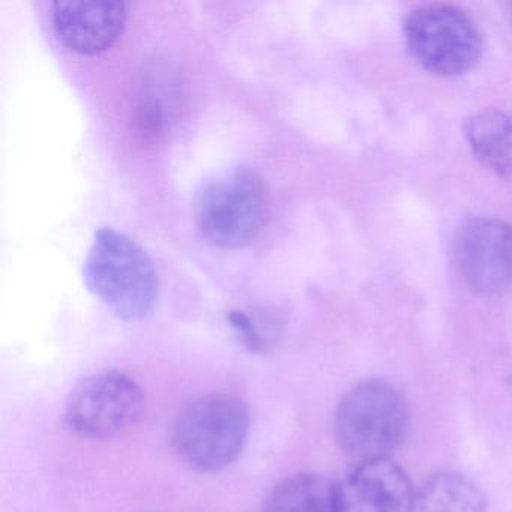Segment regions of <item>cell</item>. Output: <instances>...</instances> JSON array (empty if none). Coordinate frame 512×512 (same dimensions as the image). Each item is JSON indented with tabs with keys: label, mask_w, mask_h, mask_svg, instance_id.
Listing matches in <instances>:
<instances>
[{
	"label": "cell",
	"mask_w": 512,
	"mask_h": 512,
	"mask_svg": "<svg viewBox=\"0 0 512 512\" xmlns=\"http://www.w3.org/2000/svg\"><path fill=\"white\" fill-rule=\"evenodd\" d=\"M88 289L119 319L136 322L148 316L158 292L149 254L113 227H101L83 263Z\"/></svg>",
	"instance_id": "cell-1"
},
{
	"label": "cell",
	"mask_w": 512,
	"mask_h": 512,
	"mask_svg": "<svg viewBox=\"0 0 512 512\" xmlns=\"http://www.w3.org/2000/svg\"><path fill=\"white\" fill-rule=\"evenodd\" d=\"M250 424V410L241 398L203 395L187 404L176 418L173 448L194 469L220 470L241 454Z\"/></svg>",
	"instance_id": "cell-2"
},
{
	"label": "cell",
	"mask_w": 512,
	"mask_h": 512,
	"mask_svg": "<svg viewBox=\"0 0 512 512\" xmlns=\"http://www.w3.org/2000/svg\"><path fill=\"white\" fill-rule=\"evenodd\" d=\"M265 217V187L248 167L218 173L200 187L194 199L197 227L215 247H245L259 235Z\"/></svg>",
	"instance_id": "cell-3"
},
{
	"label": "cell",
	"mask_w": 512,
	"mask_h": 512,
	"mask_svg": "<svg viewBox=\"0 0 512 512\" xmlns=\"http://www.w3.org/2000/svg\"><path fill=\"white\" fill-rule=\"evenodd\" d=\"M409 428L403 397L385 383L368 382L350 391L338 407L335 430L341 448L361 461L394 451Z\"/></svg>",
	"instance_id": "cell-4"
},
{
	"label": "cell",
	"mask_w": 512,
	"mask_h": 512,
	"mask_svg": "<svg viewBox=\"0 0 512 512\" xmlns=\"http://www.w3.org/2000/svg\"><path fill=\"white\" fill-rule=\"evenodd\" d=\"M407 49L424 70L458 76L472 70L482 55V38L473 20L451 5H427L407 17Z\"/></svg>",
	"instance_id": "cell-5"
},
{
	"label": "cell",
	"mask_w": 512,
	"mask_h": 512,
	"mask_svg": "<svg viewBox=\"0 0 512 512\" xmlns=\"http://www.w3.org/2000/svg\"><path fill=\"white\" fill-rule=\"evenodd\" d=\"M145 407V391L133 377L121 371H104L74 386L64 416L68 428L79 436L106 440L139 424Z\"/></svg>",
	"instance_id": "cell-6"
},
{
	"label": "cell",
	"mask_w": 512,
	"mask_h": 512,
	"mask_svg": "<svg viewBox=\"0 0 512 512\" xmlns=\"http://www.w3.org/2000/svg\"><path fill=\"white\" fill-rule=\"evenodd\" d=\"M455 257L464 280L481 293L512 289V226L493 218L466 221L455 236Z\"/></svg>",
	"instance_id": "cell-7"
},
{
	"label": "cell",
	"mask_w": 512,
	"mask_h": 512,
	"mask_svg": "<svg viewBox=\"0 0 512 512\" xmlns=\"http://www.w3.org/2000/svg\"><path fill=\"white\" fill-rule=\"evenodd\" d=\"M415 490L388 458L359 463L334 485V512H413Z\"/></svg>",
	"instance_id": "cell-8"
},
{
	"label": "cell",
	"mask_w": 512,
	"mask_h": 512,
	"mask_svg": "<svg viewBox=\"0 0 512 512\" xmlns=\"http://www.w3.org/2000/svg\"><path fill=\"white\" fill-rule=\"evenodd\" d=\"M53 28L64 46L82 55L106 52L121 38L127 7L118 0L55 2Z\"/></svg>",
	"instance_id": "cell-9"
},
{
	"label": "cell",
	"mask_w": 512,
	"mask_h": 512,
	"mask_svg": "<svg viewBox=\"0 0 512 512\" xmlns=\"http://www.w3.org/2000/svg\"><path fill=\"white\" fill-rule=\"evenodd\" d=\"M466 137L473 154L497 175L512 179V115L484 110L466 124Z\"/></svg>",
	"instance_id": "cell-10"
},
{
	"label": "cell",
	"mask_w": 512,
	"mask_h": 512,
	"mask_svg": "<svg viewBox=\"0 0 512 512\" xmlns=\"http://www.w3.org/2000/svg\"><path fill=\"white\" fill-rule=\"evenodd\" d=\"M413 512H487L484 494L461 473L431 476L416 491Z\"/></svg>",
	"instance_id": "cell-11"
},
{
	"label": "cell",
	"mask_w": 512,
	"mask_h": 512,
	"mask_svg": "<svg viewBox=\"0 0 512 512\" xmlns=\"http://www.w3.org/2000/svg\"><path fill=\"white\" fill-rule=\"evenodd\" d=\"M260 512H334V485L311 473L290 476L268 494Z\"/></svg>",
	"instance_id": "cell-12"
},
{
	"label": "cell",
	"mask_w": 512,
	"mask_h": 512,
	"mask_svg": "<svg viewBox=\"0 0 512 512\" xmlns=\"http://www.w3.org/2000/svg\"><path fill=\"white\" fill-rule=\"evenodd\" d=\"M227 320H229L232 328L235 329L236 334L239 335V340L242 341V344H244L250 352H268V338L263 337L262 331H260L257 323L254 322L245 311H229Z\"/></svg>",
	"instance_id": "cell-13"
}]
</instances>
